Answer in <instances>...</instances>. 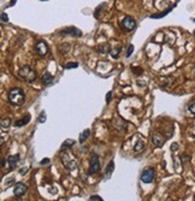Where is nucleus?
I'll list each match as a JSON object with an SVG mask.
<instances>
[{
    "mask_svg": "<svg viewBox=\"0 0 195 201\" xmlns=\"http://www.w3.org/2000/svg\"><path fill=\"white\" fill-rule=\"evenodd\" d=\"M7 99L11 105L21 106L25 101V94H24L23 89H21V88H12V89H10V92L7 94Z\"/></svg>",
    "mask_w": 195,
    "mask_h": 201,
    "instance_id": "obj_1",
    "label": "nucleus"
},
{
    "mask_svg": "<svg viewBox=\"0 0 195 201\" xmlns=\"http://www.w3.org/2000/svg\"><path fill=\"white\" fill-rule=\"evenodd\" d=\"M18 74L27 82H34L36 80V72H35V70H32L29 65H25V66L21 68L19 71H18Z\"/></svg>",
    "mask_w": 195,
    "mask_h": 201,
    "instance_id": "obj_2",
    "label": "nucleus"
},
{
    "mask_svg": "<svg viewBox=\"0 0 195 201\" xmlns=\"http://www.w3.org/2000/svg\"><path fill=\"white\" fill-rule=\"evenodd\" d=\"M60 158H61V161H63V164H64L65 167H68V169L71 170V171H74V170L77 169V165H76L75 160L71 158V155H70L68 152H64Z\"/></svg>",
    "mask_w": 195,
    "mask_h": 201,
    "instance_id": "obj_3",
    "label": "nucleus"
},
{
    "mask_svg": "<svg viewBox=\"0 0 195 201\" xmlns=\"http://www.w3.org/2000/svg\"><path fill=\"white\" fill-rule=\"evenodd\" d=\"M120 25H122V28H123L124 30L130 32V30H134L135 28H136V22H135L134 18H131L130 16H126V17L122 21Z\"/></svg>",
    "mask_w": 195,
    "mask_h": 201,
    "instance_id": "obj_4",
    "label": "nucleus"
},
{
    "mask_svg": "<svg viewBox=\"0 0 195 201\" xmlns=\"http://www.w3.org/2000/svg\"><path fill=\"white\" fill-rule=\"evenodd\" d=\"M100 170V161L98 154H93L90 159V166H89V175H94Z\"/></svg>",
    "mask_w": 195,
    "mask_h": 201,
    "instance_id": "obj_5",
    "label": "nucleus"
},
{
    "mask_svg": "<svg viewBox=\"0 0 195 201\" xmlns=\"http://www.w3.org/2000/svg\"><path fill=\"white\" fill-rule=\"evenodd\" d=\"M35 51H36V53H38L39 55L45 57V55L49 52V47H48V45H47L45 41L40 40V41H38V42L35 43Z\"/></svg>",
    "mask_w": 195,
    "mask_h": 201,
    "instance_id": "obj_6",
    "label": "nucleus"
},
{
    "mask_svg": "<svg viewBox=\"0 0 195 201\" xmlns=\"http://www.w3.org/2000/svg\"><path fill=\"white\" fill-rule=\"evenodd\" d=\"M59 33H60V35H70V36H74V38H81L82 36V32L75 27L65 28V29L60 30Z\"/></svg>",
    "mask_w": 195,
    "mask_h": 201,
    "instance_id": "obj_7",
    "label": "nucleus"
},
{
    "mask_svg": "<svg viewBox=\"0 0 195 201\" xmlns=\"http://www.w3.org/2000/svg\"><path fill=\"white\" fill-rule=\"evenodd\" d=\"M154 170L153 169H145L141 174V181L143 183H152L154 180Z\"/></svg>",
    "mask_w": 195,
    "mask_h": 201,
    "instance_id": "obj_8",
    "label": "nucleus"
},
{
    "mask_svg": "<svg viewBox=\"0 0 195 201\" xmlns=\"http://www.w3.org/2000/svg\"><path fill=\"white\" fill-rule=\"evenodd\" d=\"M27 191H28V186H27L25 183H23V182H18V183H16L15 187H13V194H15L17 197L23 196Z\"/></svg>",
    "mask_w": 195,
    "mask_h": 201,
    "instance_id": "obj_9",
    "label": "nucleus"
},
{
    "mask_svg": "<svg viewBox=\"0 0 195 201\" xmlns=\"http://www.w3.org/2000/svg\"><path fill=\"white\" fill-rule=\"evenodd\" d=\"M152 142H153V145L155 146V147H162V145H164V143H165V138L164 137H162L159 133H153L152 134Z\"/></svg>",
    "mask_w": 195,
    "mask_h": 201,
    "instance_id": "obj_10",
    "label": "nucleus"
},
{
    "mask_svg": "<svg viewBox=\"0 0 195 201\" xmlns=\"http://www.w3.org/2000/svg\"><path fill=\"white\" fill-rule=\"evenodd\" d=\"M7 161H9V165H10V170H15L16 166H17V164H18V161H19V154L10 155L9 159H7Z\"/></svg>",
    "mask_w": 195,
    "mask_h": 201,
    "instance_id": "obj_11",
    "label": "nucleus"
},
{
    "mask_svg": "<svg viewBox=\"0 0 195 201\" xmlns=\"http://www.w3.org/2000/svg\"><path fill=\"white\" fill-rule=\"evenodd\" d=\"M52 81H53V76H52L49 72H45V74L42 75V77H41V82H42L45 85L51 84Z\"/></svg>",
    "mask_w": 195,
    "mask_h": 201,
    "instance_id": "obj_12",
    "label": "nucleus"
},
{
    "mask_svg": "<svg viewBox=\"0 0 195 201\" xmlns=\"http://www.w3.org/2000/svg\"><path fill=\"white\" fill-rule=\"evenodd\" d=\"M113 169H114V163L113 161H110L109 165L106 166V171H105V178L109 180L112 175V172H113Z\"/></svg>",
    "mask_w": 195,
    "mask_h": 201,
    "instance_id": "obj_13",
    "label": "nucleus"
},
{
    "mask_svg": "<svg viewBox=\"0 0 195 201\" xmlns=\"http://www.w3.org/2000/svg\"><path fill=\"white\" fill-rule=\"evenodd\" d=\"M30 114L28 113L27 116H24L22 119H19V121H17L16 123H15V127H23V125H25V124H28L29 123V121H30Z\"/></svg>",
    "mask_w": 195,
    "mask_h": 201,
    "instance_id": "obj_14",
    "label": "nucleus"
},
{
    "mask_svg": "<svg viewBox=\"0 0 195 201\" xmlns=\"http://www.w3.org/2000/svg\"><path fill=\"white\" fill-rule=\"evenodd\" d=\"M98 51L101 54H106L110 52V45L109 43H101L99 47H98Z\"/></svg>",
    "mask_w": 195,
    "mask_h": 201,
    "instance_id": "obj_15",
    "label": "nucleus"
},
{
    "mask_svg": "<svg viewBox=\"0 0 195 201\" xmlns=\"http://www.w3.org/2000/svg\"><path fill=\"white\" fill-rule=\"evenodd\" d=\"M145 147H146L145 142H143L142 140H139V141L136 142V145L134 146V149H135V152H142V151L145 149Z\"/></svg>",
    "mask_w": 195,
    "mask_h": 201,
    "instance_id": "obj_16",
    "label": "nucleus"
},
{
    "mask_svg": "<svg viewBox=\"0 0 195 201\" xmlns=\"http://www.w3.org/2000/svg\"><path fill=\"white\" fill-rule=\"evenodd\" d=\"M89 136H90V130H89V129H87V130H84V131L80 135V138H78V140H80V142H81V143H83V142H84V141H86Z\"/></svg>",
    "mask_w": 195,
    "mask_h": 201,
    "instance_id": "obj_17",
    "label": "nucleus"
},
{
    "mask_svg": "<svg viewBox=\"0 0 195 201\" xmlns=\"http://www.w3.org/2000/svg\"><path fill=\"white\" fill-rule=\"evenodd\" d=\"M120 51H122L120 47H116V48H112V49L110 51V54L112 55V58L117 59L118 57H119V52H120Z\"/></svg>",
    "mask_w": 195,
    "mask_h": 201,
    "instance_id": "obj_18",
    "label": "nucleus"
},
{
    "mask_svg": "<svg viewBox=\"0 0 195 201\" xmlns=\"http://www.w3.org/2000/svg\"><path fill=\"white\" fill-rule=\"evenodd\" d=\"M10 124H11L10 118H3V119H1V128H3V129H9Z\"/></svg>",
    "mask_w": 195,
    "mask_h": 201,
    "instance_id": "obj_19",
    "label": "nucleus"
},
{
    "mask_svg": "<svg viewBox=\"0 0 195 201\" xmlns=\"http://www.w3.org/2000/svg\"><path fill=\"white\" fill-rule=\"evenodd\" d=\"M75 145V141L74 140H66V141H65L64 143H63V151L65 149V148H66V147H71V146H74Z\"/></svg>",
    "mask_w": 195,
    "mask_h": 201,
    "instance_id": "obj_20",
    "label": "nucleus"
},
{
    "mask_svg": "<svg viewBox=\"0 0 195 201\" xmlns=\"http://www.w3.org/2000/svg\"><path fill=\"white\" fill-rule=\"evenodd\" d=\"M170 11H171V9H168L166 11L161 12V13H158V15H153V16H151V18H161V17H164L166 13H169Z\"/></svg>",
    "mask_w": 195,
    "mask_h": 201,
    "instance_id": "obj_21",
    "label": "nucleus"
},
{
    "mask_svg": "<svg viewBox=\"0 0 195 201\" xmlns=\"http://www.w3.org/2000/svg\"><path fill=\"white\" fill-rule=\"evenodd\" d=\"M133 52H134V46H133V45H129V46H128V49H126V54H125V55L129 58V57L131 55V53H133Z\"/></svg>",
    "mask_w": 195,
    "mask_h": 201,
    "instance_id": "obj_22",
    "label": "nucleus"
},
{
    "mask_svg": "<svg viewBox=\"0 0 195 201\" xmlns=\"http://www.w3.org/2000/svg\"><path fill=\"white\" fill-rule=\"evenodd\" d=\"M78 66V63H69V64H66L64 68L65 69H74V68H77Z\"/></svg>",
    "mask_w": 195,
    "mask_h": 201,
    "instance_id": "obj_23",
    "label": "nucleus"
},
{
    "mask_svg": "<svg viewBox=\"0 0 195 201\" xmlns=\"http://www.w3.org/2000/svg\"><path fill=\"white\" fill-rule=\"evenodd\" d=\"M45 121H46V113H45V112H41L40 116H39V122H40V123H45Z\"/></svg>",
    "mask_w": 195,
    "mask_h": 201,
    "instance_id": "obj_24",
    "label": "nucleus"
},
{
    "mask_svg": "<svg viewBox=\"0 0 195 201\" xmlns=\"http://www.w3.org/2000/svg\"><path fill=\"white\" fill-rule=\"evenodd\" d=\"M131 70H133V71H134V74H136V75H140V74H142V71H143L141 68H135V66H133V68H131Z\"/></svg>",
    "mask_w": 195,
    "mask_h": 201,
    "instance_id": "obj_25",
    "label": "nucleus"
},
{
    "mask_svg": "<svg viewBox=\"0 0 195 201\" xmlns=\"http://www.w3.org/2000/svg\"><path fill=\"white\" fill-rule=\"evenodd\" d=\"M90 201H104L99 195H93L90 196Z\"/></svg>",
    "mask_w": 195,
    "mask_h": 201,
    "instance_id": "obj_26",
    "label": "nucleus"
},
{
    "mask_svg": "<svg viewBox=\"0 0 195 201\" xmlns=\"http://www.w3.org/2000/svg\"><path fill=\"white\" fill-rule=\"evenodd\" d=\"M1 22H3V23L9 22V17H7V15H6L5 12H3V13H1Z\"/></svg>",
    "mask_w": 195,
    "mask_h": 201,
    "instance_id": "obj_27",
    "label": "nucleus"
},
{
    "mask_svg": "<svg viewBox=\"0 0 195 201\" xmlns=\"http://www.w3.org/2000/svg\"><path fill=\"white\" fill-rule=\"evenodd\" d=\"M188 110L194 114V116H195V102L194 104H191V105H189V107H188Z\"/></svg>",
    "mask_w": 195,
    "mask_h": 201,
    "instance_id": "obj_28",
    "label": "nucleus"
},
{
    "mask_svg": "<svg viewBox=\"0 0 195 201\" xmlns=\"http://www.w3.org/2000/svg\"><path fill=\"white\" fill-rule=\"evenodd\" d=\"M177 149H178V143H172V145H171V151L176 152Z\"/></svg>",
    "mask_w": 195,
    "mask_h": 201,
    "instance_id": "obj_29",
    "label": "nucleus"
},
{
    "mask_svg": "<svg viewBox=\"0 0 195 201\" xmlns=\"http://www.w3.org/2000/svg\"><path fill=\"white\" fill-rule=\"evenodd\" d=\"M111 98H112V92H109L107 95H106V102H107V104L111 101Z\"/></svg>",
    "mask_w": 195,
    "mask_h": 201,
    "instance_id": "obj_30",
    "label": "nucleus"
},
{
    "mask_svg": "<svg viewBox=\"0 0 195 201\" xmlns=\"http://www.w3.org/2000/svg\"><path fill=\"white\" fill-rule=\"evenodd\" d=\"M47 164H49V159L48 158H45L44 160H41V165H47Z\"/></svg>",
    "mask_w": 195,
    "mask_h": 201,
    "instance_id": "obj_31",
    "label": "nucleus"
},
{
    "mask_svg": "<svg viewBox=\"0 0 195 201\" xmlns=\"http://www.w3.org/2000/svg\"><path fill=\"white\" fill-rule=\"evenodd\" d=\"M27 171H28V169H27V167H22V170H21L19 172H21V175H24Z\"/></svg>",
    "mask_w": 195,
    "mask_h": 201,
    "instance_id": "obj_32",
    "label": "nucleus"
},
{
    "mask_svg": "<svg viewBox=\"0 0 195 201\" xmlns=\"http://www.w3.org/2000/svg\"><path fill=\"white\" fill-rule=\"evenodd\" d=\"M16 1V0H12V1H11V5H13V3Z\"/></svg>",
    "mask_w": 195,
    "mask_h": 201,
    "instance_id": "obj_33",
    "label": "nucleus"
},
{
    "mask_svg": "<svg viewBox=\"0 0 195 201\" xmlns=\"http://www.w3.org/2000/svg\"><path fill=\"white\" fill-rule=\"evenodd\" d=\"M194 70H195V66H194Z\"/></svg>",
    "mask_w": 195,
    "mask_h": 201,
    "instance_id": "obj_34",
    "label": "nucleus"
},
{
    "mask_svg": "<svg viewBox=\"0 0 195 201\" xmlns=\"http://www.w3.org/2000/svg\"><path fill=\"white\" fill-rule=\"evenodd\" d=\"M194 34H195V32H194Z\"/></svg>",
    "mask_w": 195,
    "mask_h": 201,
    "instance_id": "obj_35",
    "label": "nucleus"
}]
</instances>
